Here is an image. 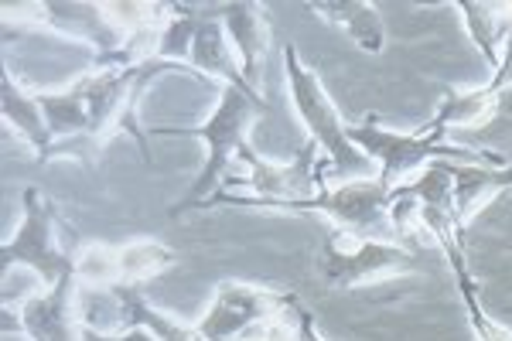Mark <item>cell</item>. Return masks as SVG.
I'll list each match as a JSON object with an SVG mask.
<instances>
[{"label": "cell", "mask_w": 512, "mask_h": 341, "mask_svg": "<svg viewBox=\"0 0 512 341\" xmlns=\"http://www.w3.org/2000/svg\"><path fill=\"white\" fill-rule=\"evenodd\" d=\"M444 127L427 123L417 133H393L379 127L376 116H366L362 123L349 127V140L359 147L369 161H379V181H386L390 188L400 185V178H407L410 171L427 168L434 161H458V164H506L502 157L485 154V151H465V147L444 144Z\"/></svg>", "instance_id": "7a4b0ae2"}, {"label": "cell", "mask_w": 512, "mask_h": 341, "mask_svg": "<svg viewBox=\"0 0 512 341\" xmlns=\"http://www.w3.org/2000/svg\"><path fill=\"white\" fill-rule=\"evenodd\" d=\"M79 335H82V341H161L151 328H130V331H123V335H103V331H96L86 324Z\"/></svg>", "instance_id": "ac0fdd59"}, {"label": "cell", "mask_w": 512, "mask_h": 341, "mask_svg": "<svg viewBox=\"0 0 512 341\" xmlns=\"http://www.w3.org/2000/svg\"><path fill=\"white\" fill-rule=\"evenodd\" d=\"M308 7L325 21L338 24L342 31H349V38L362 52H383V18L373 4H366V0H318Z\"/></svg>", "instance_id": "5bb4252c"}, {"label": "cell", "mask_w": 512, "mask_h": 341, "mask_svg": "<svg viewBox=\"0 0 512 341\" xmlns=\"http://www.w3.org/2000/svg\"><path fill=\"white\" fill-rule=\"evenodd\" d=\"M509 86H512V35L506 41V58H502L499 69L492 72L489 86L472 89V93H444L441 110L434 113L431 123L448 130V127H468V123H475V120H485Z\"/></svg>", "instance_id": "8fae6325"}, {"label": "cell", "mask_w": 512, "mask_h": 341, "mask_svg": "<svg viewBox=\"0 0 512 341\" xmlns=\"http://www.w3.org/2000/svg\"><path fill=\"white\" fill-rule=\"evenodd\" d=\"M260 113H267V103H263L260 96L243 93V89H236V86H222L219 106L212 110L209 120H205V127H192V130L161 127V130H154V133H161V137L192 133V137H202L205 147H209V164H205V171L195 178V185L188 188V195L181 198L175 209H171V215L198 209L205 198L216 195V185H219L222 178H226L233 157H239V154L246 151V147H250V144H246V130H250L253 116H260Z\"/></svg>", "instance_id": "6da1fadb"}, {"label": "cell", "mask_w": 512, "mask_h": 341, "mask_svg": "<svg viewBox=\"0 0 512 341\" xmlns=\"http://www.w3.org/2000/svg\"><path fill=\"white\" fill-rule=\"evenodd\" d=\"M222 24H226L229 38H233L239 65H243V76L253 89H260V62L263 48H267V14L260 4H222Z\"/></svg>", "instance_id": "7c38bea8"}, {"label": "cell", "mask_w": 512, "mask_h": 341, "mask_svg": "<svg viewBox=\"0 0 512 341\" xmlns=\"http://www.w3.org/2000/svg\"><path fill=\"white\" fill-rule=\"evenodd\" d=\"M287 311H297L294 294L250 284H219L216 301L195 331L198 341H256V331L274 341V324L277 318H287Z\"/></svg>", "instance_id": "5b68a950"}, {"label": "cell", "mask_w": 512, "mask_h": 341, "mask_svg": "<svg viewBox=\"0 0 512 341\" xmlns=\"http://www.w3.org/2000/svg\"><path fill=\"white\" fill-rule=\"evenodd\" d=\"M393 205V188L386 181H379V174L373 181H345L338 188H328L325 178L318 185V195L304 198V202L284 205L287 212H325L328 219H335L342 229L349 232H383L386 229V215Z\"/></svg>", "instance_id": "ba28073f"}, {"label": "cell", "mask_w": 512, "mask_h": 341, "mask_svg": "<svg viewBox=\"0 0 512 341\" xmlns=\"http://www.w3.org/2000/svg\"><path fill=\"white\" fill-rule=\"evenodd\" d=\"M458 11L465 14V24L472 31L475 45L482 48L485 62L499 69V45L512 35V4H475V0H458Z\"/></svg>", "instance_id": "2e32d148"}, {"label": "cell", "mask_w": 512, "mask_h": 341, "mask_svg": "<svg viewBox=\"0 0 512 341\" xmlns=\"http://www.w3.org/2000/svg\"><path fill=\"white\" fill-rule=\"evenodd\" d=\"M284 69H287V86L294 96V110L301 116V123L308 127L311 144H318L328 154L335 174L352 178V174H369L373 161L359 151L349 140V127L342 123V113L335 110L332 96L325 93L318 72L297 58V48L287 41L284 45Z\"/></svg>", "instance_id": "277c9868"}, {"label": "cell", "mask_w": 512, "mask_h": 341, "mask_svg": "<svg viewBox=\"0 0 512 341\" xmlns=\"http://www.w3.org/2000/svg\"><path fill=\"white\" fill-rule=\"evenodd\" d=\"M451 178H454V219L465 229L472 212L485 198L495 195L499 188L512 185V168H506V164H468L465 168V164L454 161Z\"/></svg>", "instance_id": "4fadbf2b"}, {"label": "cell", "mask_w": 512, "mask_h": 341, "mask_svg": "<svg viewBox=\"0 0 512 341\" xmlns=\"http://www.w3.org/2000/svg\"><path fill=\"white\" fill-rule=\"evenodd\" d=\"M297 341H325L315 328V314L297 307Z\"/></svg>", "instance_id": "d6986e66"}, {"label": "cell", "mask_w": 512, "mask_h": 341, "mask_svg": "<svg viewBox=\"0 0 512 341\" xmlns=\"http://www.w3.org/2000/svg\"><path fill=\"white\" fill-rule=\"evenodd\" d=\"M72 287H76V273H65L45 294L28 297L21 318L14 321V331H24L31 341H82V335L72 331Z\"/></svg>", "instance_id": "30bf717a"}, {"label": "cell", "mask_w": 512, "mask_h": 341, "mask_svg": "<svg viewBox=\"0 0 512 341\" xmlns=\"http://www.w3.org/2000/svg\"><path fill=\"white\" fill-rule=\"evenodd\" d=\"M417 260L396 243H379V239H366L359 243V249L345 253L338 246L335 236H328L321 243V256H318V277L325 280L328 287L349 290L366 284L369 277H379V273H400V270H414Z\"/></svg>", "instance_id": "9c48e42d"}, {"label": "cell", "mask_w": 512, "mask_h": 341, "mask_svg": "<svg viewBox=\"0 0 512 341\" xmlns=\"http://www.w3.org/2000/svg\"><path fill=\"white\" fill-rule=\"evenodd\" d=\"M0 106H4L7 120L14 123V130L38 151V161L45 164L48 151H52V133H48V120H45V110H41L38 96H24L11 82V76L4 72V79H0Z\"/></svg>", "instance_id": "9a60e30c"}, {"label": "cell", "mask_w": 512, "mask_h": 341, "mask_svg": "<svg viewBox=\"0 0 512 341\" xmlns=\"http://www.w3.org/2000/svg\"><path fill=\"white\" fill-rule=\"evenodd\" d=\"M239 161L250 168V178H226V185H250L253 198L233 195V191H216L212 198H205L198 209H212V205H260V209H284L291 202H304V198L318 195L321 171L325 164H315V144H304L301 154L291 164H267L253 154V147H246L239 154Z\"/></svg>", "instance_id": "52a82bcc"}, {"label": "cell", "mask_w": 512, "mask_h": 341, "mask_svg": "<svg viewBox=\"0 0 512 341\" xmlns=\"http://www.w3.org/2000/svg\"><path fill=\"white\" fill-rule=\"evenodd\" d=\"M175 18L161 31L154 58L175 65H192V72L202 76H219L226 86H236L243 93L260 96L243 76V65L233 58V48L222 31V11L219 7H171Z\"/></svg>", "instance_id": "3957f363"}, {"label": "cell", "mask_w": 512, "mask_h": 341, "mask_svg": "<svg viewBox=\"0 0 512 341\" xmlns=\"http://www.w3.org/2000/svg\"><path fill=\"white\" fill-rule=\"evenodd\" d=\"M24 219H21V229L14 232L11 243L0 246V263L4 270L11 263H24L45 280L48 287H55L65 273H76V260L72 253L59 243V236H76L69 222L55 212L52 202L38 195L35 188H24Z\"/></svg>", "instance_id": "8992f818"}, {"label": "cell", "mask_w": 512, "mask_h": 341, "mask_svg": "<svg viewBox=\"0 0 512 341\" xmlns=\"http://www.w3.org/2000/svg\"><path fill=\"white\" fill-rule=\"evenodd\" d=\"M113 297L120 301V311H123V328H151L154 335L161 341H198V331L195 328H185V324L171 321L168 314L154 311L147 304V297L140 294L137 284H117L113 287Z\"/></svg>", "instance_id": "e0dca14e"}]
</instances>
